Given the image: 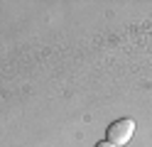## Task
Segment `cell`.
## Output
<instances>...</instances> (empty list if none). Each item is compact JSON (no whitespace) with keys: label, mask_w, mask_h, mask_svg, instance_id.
<instances>
[{"label":"cell","mask_w":152,"mask_h":147,"mask_svg":"<svg viewBox=\"0 0 152 147\" xmlns=\"http://www.w3.org/2000/svg\"><path fill=\"white\" fill-rule=\"evenodd\" d=\"M132 135H135V120L132 118H123V120H115V123L108 125L106 140L113 142L115 147H123V145H128L132 140Z\"/></svg>","instance_id":"obj_1"},{"label":"cell","mask_w":152,"mask_h":147,"mask_svg":"<svg viewBox=\"0 0 152 147\" xmlns=\"http://www.w3.org/2000/svg\"><path fill=\"white\" fill-rule=\"evenodd\" d=\"M96 147H115V145H113V142H108V140H101Z\"/></svg>","instance_id":"obj_2"}]
</instances>
